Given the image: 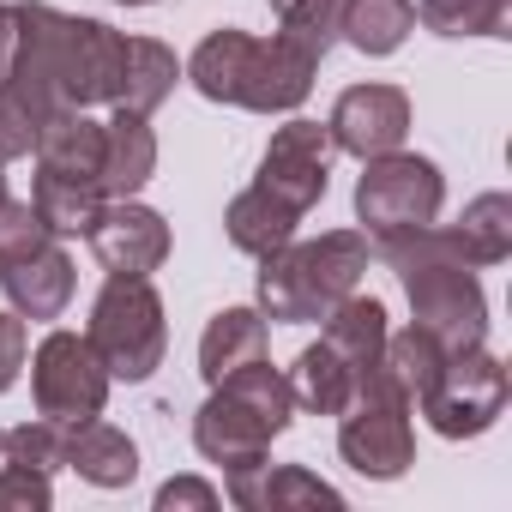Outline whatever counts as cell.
Here are the masks:
<instances>
[{
    "label": "cell",
    "instance_id": "7c38bea8",
    "mask_svg": "<svg viewBox=\"0 0 512 512\" xmlns=\"http://www.w3.org/2000/svg\"><path fill=\"white\" fill-rule=\"evenodd\" d=\"M127 67V37L109 31L103 19H73L61 25V103L67 109H97L115 103Z\"/></svg>",
    "mask_w": 512,
    "mask_h": 512
},
{
    "label": "cell",
    "instance_id": "74e56055",
    "mask_svg": "<svg viewBox=\"0 0 512 512\" xmlns=\"http://www.w3.org/2000/svg\"><path fill=\"white\" fill-rule=\"evenodd\" d=\"M0 199H7V163H0Z\"/></svg>",
    "mask_w": 512,
    "mask_h": 512
},
{
    "label": "cell",
    "instance_id": "4316f807",
    "mask_svg": "<svg viewBox=\"0 0 512 512\" xmlns=\"http://www.w3.org/2000/svg\"><path fill=\"white\" fill-rule=\"evenodd\" d=\"M458 235H464V247H470L476 272H482V266H500L506 253H512V199H506V193L470 199L464 217H458Z\"/></svg>",
    "mask_w": 512,
    "mask_h": 512
},
{
    "label": "cell",
    "instance_id": "d590c367",
    "mask_svg": "<svg viewBox=\"0 0 512 512\" xmlns=\"http://www.w3.org/2000/svg\"><path fill=\"white\" fill-rule=\"evenodd\" d=\"M13 37H19L13 7H0V79H7V61H13Z\"/></svg>",
    "mask_w": 512,
    "mask_h": 512
},
{
    "label": "cell",
    "instance_id": "277c9868",
    "mask_svg": "<svg viewBox=\"0 0 512 512\" xmlns=\"http://www.w3.org/2000/svg\"><path fill=\"white\" fill-rule=\"evenodd\" d=\"M85 344L97 350L109 380H127V386L151 380L169 350V320H163V296L151 290V278H109L91 302Z\"/></svg>",
    "mask_w": 512,
    "mask_h": 512
},
{
    "label": "cell",
    "instance_id": "ffe728a7",
    "mask_svg": "<svg viewBox=\"0 0 512 512\" xmlns=\"http://www.w3.org/2000/svg\"><path fill=\"white\" fill-rule=\"evenodd\" d=\"M260 356H266V314L260 308H223V314H211V326L199 338V374H205V386L229 380L235 368L260 362Z\"/></svg>",
    "mask_w": 512,
    "mask_h": 512
},
{
    "label": "cell",
    "instance_id": "3957f363",
    "mask_svg": "<svg viewBox=\"0 0 512 512\" xmlns=\"http://www.w3.org/2000/svg\"><path fill=\"white\" fill-rule=\"evenodd\" d=\"M290 416H296L290 374H278L260 356V362H247L211 386V398L193 416V446H199V458L241 470V464H260L272 452V440L290 428Z\"/></svg>",
    "mask_w": 512,
    "mask_h": 512
},
{
    "label": "cell",
    "instance_id": "ac0fdd59",
    "mask_svg": "<svg viewBox=\"0 0 512 512\" xmlns=\"http://www.w3.org/2000/svg\"><path fill=\"white\" fill-rule=\"evenodd\" d=\"M67 470H79L91 488H127L139 476V446L103 416H91L67 428Z\"/></svg>",
    "mask_w": 512,
    "mask_h": 512
},
{
    "label": "cell",
    "instance_id": "9a60e30c",
    "mask_svg": "<svg viewBox=\"0 0 512 512\" xmlns=\"http://www.w3.org/2000/svg\"><path fill=\"white\" fill-rule=\"evenodd\" d=\"M0 290H7L19 320H61L73 302V260L49 241V247L25 253V260L0 266Z\"/></svg>",
    "mask_w": 512,
    "mask_h": 512
},
{
    "label": "cell",
    "instance_id": "8fae6325",
    "mask_svg": "<svg viewBox=\"0 0 512 512\" xmlns=\"http://www.w3.org/2000/svg\"><path fill=\"white\" fill-rule=\"evenodd\" d=\"M85 241H91L97 266L109 278H151L169 260V223L151 205H139V199H103V211L85 229Z\"/></svg>",
    "mask_w": 512,
    "mask_h": 512
},
{
    "label": "cell",
    "instance_id": "30bf717a",
    "mask_svg": "<svg viewBox=\"0 0 512 512\" xmlns=\"http://www.w3.org/2000/svg\"><path fill=\"white\" fill-rule=\"evenodd\" d=\"M253 187H266L272 199H284L290 211H314L332 187V133L320 121H284L260 157V175H253Z\"/></svg>",
    "mask_w": 512,
    "mask_h": 512
},
{
    "label": "cell",
    "instance_id": "e0dca14e",
    "mask_svg": "<svg viewBox=\"0 0 512 512\" xmlns=\"http://www.w3.org/2000/svg\"><path fill=\"white\" fill-rule=\"evenodd\" d=\"M37 169L43 175H73V181H97L103 187V121H91L85 109H61L43 121L37 139Z\"/></svg>",
    "mask_w": 512,
    "mask_h": 512
},
{
    "label": "cell",
    "instance_id": "1f68e13d",
    "mask_svg": "<svg viewBox=\"0 0 512 512\" xmlns=\"http://www.w3.org/2000/svg\"><path fill=\"white\" fill-rule=\"evenodd\" d=\"M43 139V115L13 91V85H0V163H13V157H31Z\"/></svg>",
    "mask_w": 512,
    "mask_h": 512
},
{
    "label": "cell",
    "instance_id": "ba28073f",
    "mask_svg": "<svg viewBox=\"0 0 512 512\" xmlns=\"http://www.w3.org/2000/svg\"><path fill=\"white\" fill-rule=\"evenodd\" d=\"M109 368L97 362V350L85 344V332H49L31 356V398H37V416L73 428V422H91L103 416L109 404Z\"/></svg>",
    "mask_w": 512,
    "mask_h": 512
},
{
    "label": "cell",
    "instance_id": "e575fe53",
    "mask_svg": "<svg viewBox=\"0 0 512 512\" xmlns=\"http://www.w3.org/2000/svg\"><path fill=\"white\" fill-rule=\"evenodd\" d=\"M25 350H31V338H25V320H19V314H0V392H7V386L19 380V368H25Z\"/></svg>",
    "mask_w": 512,
    "mask_h": 512
},
{
    "label": "cell",
    "instance_id": "d4e9b609",
    "mask_svg": "<svg viewBox=\"0 0 512 512\" xmlns=\"http://www.w3.org/2000/svg\"><path fill=\"white\" fill-rule=\"evenodd\" d=\"M103 187L97 181H73V175H43L37 169V187H31V205L37 217L49 223V235H85L103 211Z\"/></svg>",
    "mask_w": 512,
    "mask_h": 512
},
{
    "label": "cell",
    "instance_id": "52a82bcc",
    "mask_svg": "<svg viewBox=\"0 0 512 512\" xmlns=\"http://www.w3.org/2000/svg\"><path fill=\"white\" fill-rule=\"evenodd\" d=\"M398 284L410 296V326L434 332L446 350L488 344V296L470 266L458 260H410L398 266Z\"/></svg>",
    "mask_w": 512,
    "mask_h": 512
},
{
    "label": "cell",
    "instance_id": "4dcf8cb0",
    "mask_svg": "<svg viewBox=\"0 0 512 512\" xmlns=\"http://www.w3.org/2000/svg\"><path fill=\"white\" fill-rule=\"evenodd\" d=\"M49 241H55V235H49V223L37 217L31 199H0V266L25 260V253H37V247H49Z\"/></svg>",
    "mask_w": 512,
    "mask_h": 512
},
{
    "label": "cell",
    "instance_id": "44dd1931",
    "mask_svg": "<svg viewBox=\"0 0 512 512\" xmlns=\"http://www.w3.org/2000/svg\"><path fill=\"white\" fill-rule=\"evenodd\" d=\"M296 223L302 211H290L284 199H272L266 187H241L223 211V229L241 253H253V260H266V253H278L284 241H296Z\"/></svg>",
    "mask_w": 512,
    "mask_h": 512
},
{
    "label": "cell",
    "instance_id": "7402d4cb",
    "mask_svg": "<svg viewBox=\"0 0 512 512\" xmlns=\"http://www.w3.org/2000/svg\"><path fill=\"white\" fill-rule=\"evenodd\" d=\"M416 31V0H338V37L356 55H398Z\"/></svg>",
    "mask_w": 512,
    "mask_h": 512
},
{
    "label": "cell",
    "instance_id": "484cf974",
    "mask_svg": "<svg viewBox=\"0 0 512 512\" xmlns=\"http://www.w3.org/2000/svg\"><path fill=\"white\" fill-rule=\"evenodd\" d=\"M452 350L434 338V332H422V326H404V332H386V350H380V368L392 374V386L416 404L422 392H428V380L440 374V362H446Z\"/></svg>",
    "mask_w": 512,
    "mask_h": 512
},
{
    "label": "cell",
    "instance_id": "7a4b0ae2",
    "mask_svg": "<svg viewBox=\"0 0 512 512\" xmlns=\"http://www.w3.org/2000/svg\"><path fill=\"white\" fill-rule=\"evenodd\" d=\"M362 272H368V235L326 229L320 241H284L278 253H266L253 296H260V314L278 326H314L350 290H362Z\"/></svg>",
    "mask_w": 512,
    "mask_h": 512
},
{
    "label": "cell",
    "instance_id": "d6a6232c",
    "mask_svg": "<svg viewBox=\"0 0 512 512\" xmlns=\"http://www.w3.org/2000/svg\"><path fill=\"white\" fill-rule=\"evenodd\" d=\"M55 488H49V470H31V464H7L0 470V512H49Z\"/></svg>",
    "mask_w": 512,
    "mask_h": 512
},
{
    "label": "cell",
    "instance_id": "2e32d148",
    "mask_svg": "<svg viewBox=\"0 0 512 512\" xmlns=\"http://www.w3.org/2000/svg\"><path fill=\"white\" fill-rule=\"evenodd\" d=\"M151 175H157V133H151V115L115 109V121H103V193H109V199H133Z\"/></svg>",
    "mask_w": 512,
    "mask_h": 512
},
{
    "label": "cell",
    "instance_id": "6da1fadb",
    "mask_svg": "<svg viewBox=\"0 0 512 512\" xmlns=\"http://www.w3.org/2000/svg\"><path fill=\"white\" fill-rule=\"evenodd\" d=\"M320 61L326 55L314 43L290 37V31L247 37L235 25H223L193 49L187 79L205 103H235V109H253V115H290V109L308 103Z\"/></svg>",
    "mask_w": 512,
    "mask_h": 512
},
{
    "label": "cell",
    "instance_id": "5b68a950",
    "mask_svg": "<svg viewBox=\"0 0 512 512\" xmlns=\"http://www.w3.org/2000/svg\"><path fill=\"white\" fill-rule=\"evenodd\" d=\"M338 452L356 476L368 482H398L416 464V428H410V398L392 386V374L374 362L368 380L356 386L350 410L338 416Z\"/></svg>",
    "mask_w": 512,
    "mask_h": 512
},
{
    "label": "cell",
    "instance_id": "83f0119b",
    "mask_svg": "<svg viewBox=\"0 0 512 512\" xmlns=\"http://www.w3.org/2000/svg\"><path fill=\"white\" fill-rule=\"evenodd\" d=\"M512 0H416V19L434 37H506Z\"/></svg>",
    "mask_w": 512,
    "mask_h": 512
},
{
    "label": "cell",
    "instance_id": "d6986e66",
    "mask_svg": "<svg viewBox=\"0 0 512 512\" xmlns=\"http://www.w3.org/2000/svg\"><path fill=\"white\" fill-rule=\"evenodd\" d=\"M362 380H368V374H362L356 362H344L326 338L308 344V350L296 356V368H290V392H296V404L314 410V416H344Z\"/></svg>",
    "mask_w": 512,
    "mask_h": 512
},
{
    "label": "cell",
    "instance_id": "5bb4252c",
    "mask_svg": "<svg viewBox=\"0 0 512 512\" xmlns=\"http://www.w3.org/2000/svg\"><path fill=\"white\" fill-rule=\"evenodd\" d=\"M229 482V500L247 506V512H284V506H344V494L320 476H308L302 464H241V470H223Z\"/></svg>",
    "mask_w": 512,
    "mask_h": 512
},
{
    "label": "cell",
    "instance_id": "4fadbf2b",
    "mask_svg": "<svg viewBox=\"0 0 512 512\" xmlns=\"http://www.w3.org/2000/svg\"><path fill=\"white\" fill-rule=\"evenodd\" d=\"M332 151H350V157H386L404 145L410 133V97L398 85H350L338 103H332Z\"/></svg>",
    "mask_w": 512,
    "mask_h": 512
},
{
    "label": "cell",
    "instance_id": "cb8c5ba5",
    "mask_svg": "<svg viewBox=\"0 0 512 512\" xmlns=\"http://www.w3.org/2000/svg\"><path fill=\"white\" fill-rule=\"evenodd\" d=\"M386 332H392V326H386V308H380L374 296L350 290V296L326 314V332H320V338H326L344 362H356V368L368 374V368L380 362V350H386Z\"/></svg>",
    "mask_w": 512,
    "mask_h": 512
},
{
    "label": "cell",
    "instance_id": "f546056e",
    "mask_svg": "<svg viewBox=\"0 0 512 512\" xmlns=\"http://www.w3.org/2000/svg\"><path fill=\"white\" fill-rule=\"evenodd\" d=\"M272 13H278V31L314 43L320 55L338 43V0H272Z\"/></svg>",
    "mask_w": 512,
    "mask_h": 512
},
{
    "label": "cell",
    "instance_id": "8d00e7d4",
    "mask_svg": "<svg viewBox=\"0 0 512 512\" xmlns=\"http://www.w3.org/2000/svg\"><path fill=\"white\" fill-rule=\"evenodd\" d=\"M115 7H157V0H115Z\"/></svg>",
    "mask_w": 512,
    "mask_h": 512
},
{
    "label": "cell",
    "instance_id": "8992f818",
    "mask_svg": "<svg viewBox=\"0 0 512 512\" xmlns=\"http://www.w3.org/2000/svg\"><path fill=\"white\" fill-rule=\"evenodd\" d=\"M416 410L428 416V428L440 440H476L500 422L506 410V368L488 344L476 350H452L440 362V374L428 380V392L416 398Z\"/></svg>",
    "mask_w": 512,
    "mask_h": 512
},
{
    "label": "cell",
    "instance_id": "603a6c76",
    "mask_svg": "<svg viewBox=\"0 0 512 512\" xmlns=\"http://www.w3.org/2000/svg\"><path fill=\"white\" fill-rule=\"evenodd\" d=\"M181 79V61L175 49H163L157 37H127V67H121V91H115V109H133V115H157L169 103Z\"/></svg>",
    "mask_w": 512,
    "mask_h": 512
},
{
    "label": "cell",
    "instance_id": "836d02e7",
    "mask_svg": "<svg viewBox=\"0 0 512 512\" xmlns=\"http://www.w3.org/2000/svg\"><path fill=\"white\" fill-rule=\"evenodd\" d=\"M181 506L211 512V506H217V488H211V482H199V476H169V482L157 488V512H181Z\"/></svg>",
    "mask_w": 512,
    "mask_h": 512
},
{
    "label": "cell",
    "instance_id": "f1b7e54d",
    "mask_svg": "<svg viewBox=\"0 0 512 512\" xmlns=\"http://www.w3.org/2000/svg\"><path fill=\"white\" fill-rule=\"evenodd\" d=\"M7 464H31V470H67V428L61 422H49V416H37V422H19V428H7Z\"/></svg>",
    "mask_w": 512,
    "mask_h": 512
},
{
    "label": "cell",
    "instance_id": "f35d334b",
    "mask_svg": "<svg viewBox=\"0 0 512 512\" xmlns=\"http://www.w3.org/2000/svg\"><path fill=\"white\" fill-rule=\"evenodd\" d=\"M0 446H7V428H0Z\"/></svg>",
    "mask_w": 512,
    "mask_h": 512
},
{
    "label": "cell",
    "instance_id": "9c48e42d",
    "mask_svg": "<svg viewBox=\"0 0 512 512\" xmlns=\"http://www.w3.org/2000/svg\"><path fill=\"white\" fill-rule=\"evenodd\" d=\"M440 199H446V181L428 157L416 151H386V157H368L362 181H356V217L368 223V235H386V229H416V223H434L440 217Z\"/></svg>",
    "mask_w": 512,
    "mask_h": 512
}]
</instances>
